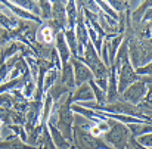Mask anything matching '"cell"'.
Wrapping results in <instances>:
<instances>
[{"mask_svg":"<svg viewBox=\"0 0 152 149\" xmlns=\"http://www.w3.org/2000/svg\"><path fill=\"white\" fill-rule=\"evenodd\" d=\"M0 126H1V121H0Z\"/></svg>","mask_w":152,"mask_h":149,"instance_id":"7","label":"cell"},{"mask_svg":"<svg viewBox=\"0 0 152 149\" xmlns=\"http://www.w3.org/2000/svg\"><path fill=\"white\" fill-rule=\"evenodd\" d=\"M140 143H143V145H146V146H152V134L143 136V137L140 139Z\"/></svg>","mask_w":152,"mask_h":149,"instance_id":"5","label":"cell"},{"mask_svg":"<svg viewBox=\"0 0 152 149\" xmlns=\"http://www.w3.org/2000/svg\"><path fill=\"white\" fill-rule=\"evenodd\" d=\"M142 95H143V86H142V84H137V86L132 87V89L126 93V98L129 100H132V102H136Z\"/></svg>","mask_w":152,"mask_h":149,"instance_id":"1","label":"cell"},{"mask_svg":"<svg viewBox=\"0 0 152 149\" xmlns=\"http://www.w3.org/2000/svg\"><path fill=\"white\" fill-rule=\"evenodd\" d=\"M42 34H43V39H45L46 42H52V39H53V36H52L50 28H45Z\"/></svg>","mask_w":152,"mask_h":149,"instance_id":"4","label":"cell"},{"mask_svg":"<svg viewBox=\"0 0 152 149\" xmlns=\"http://www.w3.org/2000/svg\"><path fill=\"white\" fill-rule=\"evenodd\" d=\"M77 68H78V69H77V75H78L77 78H78V80H84V78L89 77V72L86 71V68H83L81 65H77Z\"/></svg>","mask_w":152,"mask_h":149,"instance_id":"3","label":"cell"},{"mask_svg":"<svg viewBox=\"0 0 152 149\" xmlns=\"http://www.w3.org/2000/svg\"><path fill=\"white\" fill-rule=\"evenodd\" d=\"M132 77H133V72H132V69L129 68V65L123 66V75H121V84H120V87L123 89L126 84H129Z\"/></svg>","mask_w":152,"mask_h":149,"instance_id":"2","label":"cell"},{"mask_svg":"<svg viewBox=\"0 0 152 149\" xmlns=\"http://www.w3.org/2000/svg\"><path fill=\"white\" fill-rule=\"evenodd\" d=\"M77 98H90V92H89V89H87V87H83V89L80 90V95H78Z\"/></svg>","mask_w":152,"mask_h":149,"instance_id":"6","label":"cell"}]
</instances>
